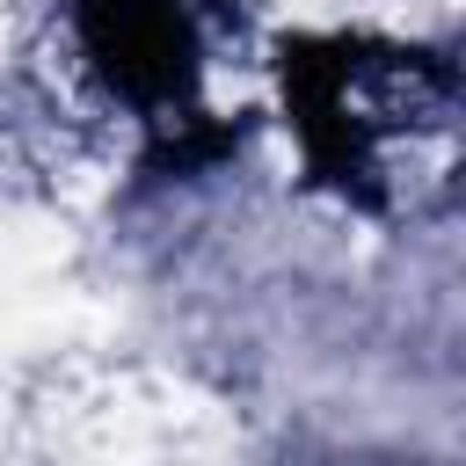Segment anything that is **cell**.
Segmentation results:
<instances>
[{"mask_svg": "<svg viewBox=\"0 0 466 466\" xmlns=\"http://www.w3.org/2000/svg\"><path fill=\"white\" fill-rule=\"evenodd\" d=\"M284 102H291L306 167L357 197H379V182H393V153H415L444 116L466 109L451 66L422 51H386V44L284 51Z\"/></svg>", "mask_w": 466, "mask_h": 466, "instance_id": "cell-1", "label": "cell"}, {"mask_svg": "<svg viewBox=\"0 0 466 466\" xmlns=\"http://www.w3.org/2000/svg\"><path fill=\"white\" fill-rule=\"evenodd\" d=\"M73 36H80L87 66L102 73V87L124 95L138 116L204 131V116L189 109L197 29H189L182 0H73Z\"/></svg>", "mask_w": 466, "mask_h": 466, "instance_id": "cell-2", "label": "cell"}]
</instances>
